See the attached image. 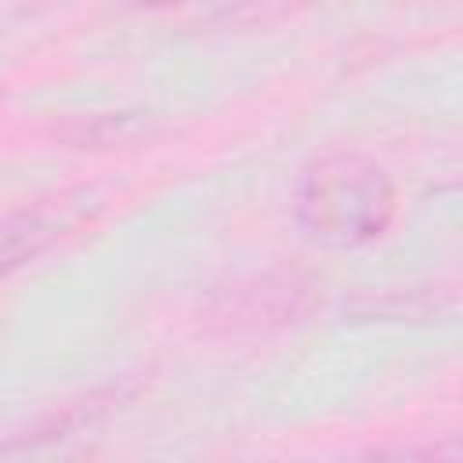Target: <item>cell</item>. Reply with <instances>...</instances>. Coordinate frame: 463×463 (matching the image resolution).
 I'll use <instances>...</instances> for the list:
<instances>
[{"label":"cell","instance_id":"obj_6","mask_svg":"<svg viewBox=\"0 0 463 463\" xmlns=\"http://www.w3.org/2000/svg\"><path fill=\"white\" fill-rule=\"evenodd\" d=\"M459 459H463L459 434H441V438H427V441L376 449L365 463H459Z\"/></svg>","mask_w":463,"mask_h":463},{"label":"cell","instance_id":"obj_2","mask_svg":"<svg viewBox=\"0 0 463 463\" xmlns=\"http://www.w3.org/2000/svg\"><path fill=\"white\" fill-rule=\"evenodd\" d=\"M326 307V282L304 268H268L217 286L199 322L217 336H268L307 326Z\"/></svg>","mask_w":463,"mask_h":463},{"label":"cell","instance_id":"obj_5","mask_svg":"<svg viewBox=\"0 0 463 463\" xmlns=\"http://www.w3.org/2000/svg\"><path fill=\"white\" fill-rule=\"evenodd\" d=\"M152 119L141 112H90V116H76L69 119L58 137L69 148H112V145H134V141H148L152 137Z\"/></svg>","mask_w":463,"mask_h":463},{"label":"cell","instance_id":"obj_3","mask_svg":"<svg viewBox=\"0 0 463 463\" xmlns=\"http://www.w3.org/2000/svg\"><path fill=\"white\" fill-rule=\"evenodd\" d=\"M83 203L87 195H58L0 213V282L51 250L83 217Z\"/></svg>","mask_w":463,"mask_h":463},{"label":"cell","instance_id":"obj_1","mask_svg":"<svg viewBox=\"0 0 463 463\" xmlns=\"http://www.w3.org/2000/svg\"><path fill=\"white\" fill-rule=\"evenodd\" d=\"M394 213V177L369 152L326 148L297 174L293 221L326 250H358L376 242L391 228Z\"/></svg>","mask_w":463,"mask_h":463},{"label":"cell","instance_id":"obj_4","mask_svg":"<svg viewBox=\"0 0 463 463\" xmlns=\"http://www.w3.org/2000/svg\"><path fill=\"white\" fill-rule=\"evenodd\" d=\"M456 311V293L449 286H394L362 293L347 304L358 322H438Z\"/></svg>","mask_w":463,"mask_h":463}]
</instances>
